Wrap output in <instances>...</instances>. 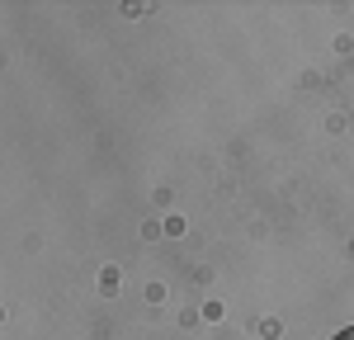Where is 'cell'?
Masks as SVG:
<instances>
[{
	"instance_id": "cell-1",
	"label": "cell",
	"mask_w": 354,
	"mask_h": 340,
	"mask_svg": "<svg viewBox=\"0 0 354 340\" xmlns=\"http://www.w3.org/2000/svg\"><path fill=\"white\" fill-rule=\"evenodd\" d=\"M330 340H354V326H350V331H340V336H330Z\"/></svg>"
}]
</instances>
